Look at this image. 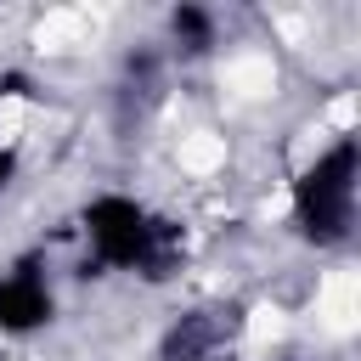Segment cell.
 <instances>
[{"mask_svg": "<svg viewBox=\"0 0 361 361\" xmlns=\"http://www.w3.org/2000/svg\"><path fill=\"white\" fill-rule=\"evenodd\" d=\"M355 175H361V147L355 135H338L333 147L316 152V164H305V175L293 180V226L305 243L333 248L350 237L355 226Z\"/></svg>", "mask_w": 361, "mask_h": 361, "instance_id": "obj_1", "label": "cell"}, {"mask_svg": "<svg viewBox=\"0 0 361 361\" xmlns=\"http://www.w3.org/2000/svg\"><path fill=\"white\" fill-rule=\"evenodd\" d=\"M51 310H56V299L34 259H23L11 276H0V333H34L51 322Z\"/></svg>", "mask_w": 361, "mask_h": 361, "instance_id": "obj_3", "label": "cell"}, {"mask_svg": "<svg viewBox=\"0 0 361 361\" xmlns=\"http://www.w3.org/2000/svg\"><path fill=\"white\" fill-rule=\"evenodd\" d=\"M11 175H17V152H11V147H0V186H6Z\"/></svg>", "mask_w": 361, "mask_h": 361, "instance_id": "obj_6", "label": "cell"}, {"mask_svg": "<svg viewBox=\"0 0 361 361\" xmlns=\"http://www.w3.org/2000/svg\"><path fill=\"white\" fill-rule=\"evenodd\" d=\"M169 34H175V45H180L186 56H203V51L214 45V11H203V6H175V11H169Z\"/></svg>", "mask_w": 361, "mask_h": 361, "instance_id": "obj_4", "label": "cell"}, {"mask_svg": "<svg viewBox=\"0 0 361 361\" xmlns=\"http://www.w3.org/2000/svg\"><path fill=\"white\" fill-rule=\"evenodd\" d=\"M85 237H90V254L96 265H113V271H152L169 259L175 248V231L164 220H152L135 197L124 192H102L85 203Z\"/></svg>", "mask_w": 361, "mask_h": 361, "instance_id": "obj_2", "label": "cell"}, {"mask_svg": "<svg viewBox=\"0 0 361 361\" xmlns=\"http://www.w3.org/2000/svg\"><path fill=\"white\" fill-rule=\"evenodd\" d=\"M214 338H220V327H214L209 316H186V322L164 338V361H203Z\"/></svg>", "mask_w": 361, "mask_h": 361, "instance_id": "obj_5", "label": "cell"}]
</instances>
